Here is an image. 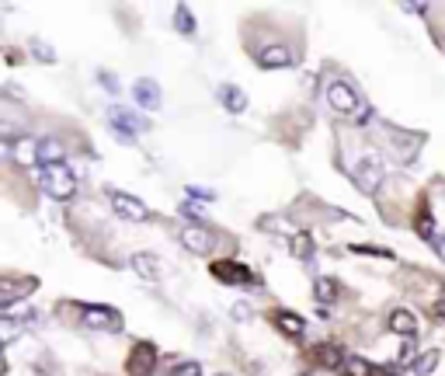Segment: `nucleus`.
<instances>
[{
  "label": "nucleus",
  "instance_id": "obj_1",
  "mask_svg": "<svg viewBox=\"0 0 445 376\" xmlns=\"http://www.w3.org/2000/svg\"><path fill=\"white\" fill-rule=\"evenodd\" d=\"M39 182H42V188H46V195L49 199H70L74 192H77V174L70 171V164H46L42 171H39Z\"/></svg>",
  "mask_w": 445,
  "mask_h": 376
},
{
  "label": "nucleus",
  "instance_id": "obj_2",
  "mask_svg": "<svg viewBox=\"0 0 445 376\" xmlns=\"http://www.w3.org/2000/svg\"><path fill=\"white\" fill-rule=\"evenodd\" d=\"M351 178H355V185L362 188L366 195H376V192H379V185H383V178H386L383 157H376V154H366L362 161L351 167Z\"/></svg>",
  "mask_w": 445,
  "mask_h": 376
},
{
  "label": "nucleus",
  "instance_id": "obj_3",
  "mask_svg": "<svg viewBox=\"0 0 445 376\" xmlns=\"http://www.w3.org/2000/svg\"><path fill=\"white\" fill-rule=\"evenodd\" d=\"M324 98H327V105L334 108L338 115H359V108H362L359 91H355V87H351L348 81H327Z\"/></svg>",
  "mask_w": 445,
  "mask_h": 376
},
{
  "label": "nucleus",
  "instance_id": "obj_4",
  "mask_svg": "<svg viewBox=\"0 0 445 376\" xmlns=\"http://www.w3.org/2000/svg\"><path fill=\"white\" fill-rule=\"evenodd\" d=\"M80 321L91 331H122V314L111 310V307H84Z\"/></svg>",
  "mask_w": 445,
  "mask_h": 376
},
{
  "label": "nucleus",
  "instance_id": "obj_5",
  "mask_svg": "<svg viewBox=\"0 0 445 376\" xmlns=\"http://www.w3.org/2000/svg\"><path fill=\"white\" fill-rule=\"evenodd\" d=\"M108 199H111L115 213L122 216V219H136V223L150 219V209H146V202L132 199V195H126V192H108Z\"/></svg>",
  "mask_w": 445,
  "mask_h": 376
},
{
  "label": "nucleus",
  "instance_id": "obj_6",
  "mask_svg": "<svg viewBox=\"0 0 445 376\" xmlns=\"http://www.w3.org/2000/svg\"><path fill=\"white\" fill-rule=\"evenodd\" d=\"M212 275L219 282H226V286H251L254 282V272L247 269V265H240V262H216Z\"/></svg>",
  "mask_w": 445,
  "mask_h": 376
},
{
  "label": "nucleus",
  "instance_id": "obj_7",
  "mask_svg": "<svg viewBox=\"0 0 445 376\" xmlns=\"http://www.w3.org/2000/svg\"><path fill=\"white\" fill-rule=\"evenodd\" d=\"M157 370V349L150 342H139L129 355V373L132 376H154Z\"/></svg>",
  "mask_w": 445,
  "mask_h": 376
},
{
  "label": "nucleus",
  "instance_id": "obj_8",
  "mask_svg": "<svg viewBox=\"0 0 445 376\" xmlns=\"http://www.w3.org/2000/svg\"><path fill=\"white\" fill-rule=\"evenodd\" d=\"M108 115H111V126L119 129V136H122V139H132L136 133L150 129V126H146V122H143L136 112H129V108H119V105H115L111 112H108Z\"/></svg>",
  "mask_w": 445,
  "mask_h": 376
},
{
  "label": "nucleus",
  "instance_id": "obj_9",
  "mask_svg": "<svg viewBox=\"0 0 445 376\" xmlns=\"http://www.w3.org/2000/svg\"><path fill=\"white\" fill-rule=\"evenodd\" d=\"M181 241L188 251H195V254H209L212 247H216V237H212V230H206L202 223H195V227H184Z\"/></svg>",
  "mask_w": 445,
  "mask_h": 376
},
{
  "label": "nucleus",
  "instance_id": "obj_10",
  "mask_svg": "<svg viewBox=\"0 0 445 376\" xmlns=\"http://www.w3.org/2000/svg\"><path fill=\"white\" fill-rule=\"evenodd\" d=\"M254 59H258V66H264V70L289 66V63H292V49H289V46H279V42H271V46H261V49L254 53Z\"/></svg>",
  "mask_w": 445,
  "mask_h": 376
},
{
  "label": "nucleus",
  "instance_id": "obj_11",
  "mask_svg": "<svg viewBox=\"0 0 445 376\" xmlns=\"http://www.w3.org/2000/svg\"><path fill=\"white\" fill-rule=\"evenodd\" d=\"M132 94H136L139 108H146V112H157L160 108V87L150 77H139V81L132 84Z\"/></svg>",
  "mask_w": 445,
  "mask_h": 376
},
{
  "label": "nucleus",
  "instance_id": "obj_12",
  "mask_svg": "<svg viewBox=\"0 0 445 376\" xmlns=\"http://www.w3.org/2000/svg\"><path fill=\"white\" fill-rule=\"evenodd\" d=\"M31 286H35L31 279H14V275H4V279H0V303H4V307H11V303H14V300H21V293H28Z\"/></svg>",
  "mask_w": 445,
  "mask_h": 376
},
{
  "label": "nucleus",
  "instance_id": "obj_13",
  "mask_svg": "<svg viewBox=\"0 0 445 376\" xmlns=\"http://www.w3.org/2000/svg\"><path fill=\"white\" fill-rule=\"evenodd\" d=\"M35 157H39L42 167H46V164H63V143H59L56 136H42V139L35 143Z\"/></svg>",
  "mask_w": 445,
  "mask_h": 376
},
{
  "label": "nucleus",
  "instance_id": "obj_14",
  "mask_svg": "<svg viewBox=\"0 0 445 376\" xmlns=\"http://www.w3.org/2000/svg\"><path fill=\"white\" fill-rule=\"evenodd\" d=\"M390 331L404 335V338H414L418 335V317L411 310H393L390 314Z\"/></svg>",
  "mask_w": 445,
  "mask_h": 376
},
{
  "label": "nucleus",
  "instance_id": "obj_15",
  "mask_svg": "<svg viewBox=\"0 0 445 376\" xmlns=\"http://www.w3.org/2000/svg\"><path fill=\"white\" fill-rule=\"evenodd\" d=\"M219 102H223V108H226V112H244V108H247V94H244V91H240V87H234V84H223V87H219Z\"/></svg>",
  "mask_w": 445,
  "mask_h": 376
},
{
  "label": "nucleus",
  "instance_id": "obj_16",
  "mask_svg": "<svg viewBox=\"0 0 445 376\" xmlns=\"http://www.w3.org/2000/svg\"><path fill=\"white\" fill-rule=\"evenodd\" d=\"M132 269L139 272L143 279L157 282V279H160V258H157V254H132Z\"/></svg>",
  "mask_w": 445,
  "mask_h": 376
},
{
  "label": "nucleus",
  "instance_id": "obj_17",
  "mask_svg": "<svg viewBox=\"0 0 445 376\" xmlns=\"http://www.w3.org/2000/svg\"><path fill=\"white\" fill-rule=\"evenodd\" d=\"M275 324H279L286 335H292V338H299V335L306 331V321H303L299 314H292V310H279V314H275Z\"/></svg>",
  "mask_w": 445,
  "mask_h": 376
},
{
  "label": "nucleus",
  "instance_id": "obj_18",
  "mask_svg": "<svg viewBox=\"0 0 445 376\" xmlns=\"http://www.w3.org/2000/svg\"><path fill=\"white\" fill-rule=\"evenodd\" d=\"M316 355H320V362H324V366H341V370H344V362H348V355H344L341 345H320Z\"/></svg>",
  "mask_w": 445,
  "mask_h": 376
},
{
  "label": "nucleus",
  "instance_id": "obj_19",
  "mask_svg": "<svg viewBox=\"0 0 445 376\" xmlns=\"http://www.w3.org/2000/svg\"><path fill=\"white\" fill-rule=\"evenodd\" d=\"M314 296L320 300V303H334V296H338L334 279H316V282H314Z\"/></svg>",
  "mask_w": 445,
  "mask_h": 376
},
{
  "label": "nucleus",
  "instance_id": "obj_20",
  "mask_svg": "<svg viewBox=\"0 0 445 376\" xmlns=\"http://www.w3.org/2000/svg\"><path fill=\"white\" fill-rule=\"evenodd\" d=\"M435 366H439V352H435V349L424 352L421 359H414V362H411V370H414L418 376H428L431 370H435Z\"/></svg>",
  "mask_w": 445,
  "mask_h": 376
},
{
  "label": "nucleus",
  "instance_id": "obj_21",
  "mask_svg": "<svg viewBox=\"0 0 445 376\" xmlns=\"http://www.w3.org/2000/svg\"><path fill=\"white\" fill-rule=\"evenodd\" d=\"M292 254H296V258H310V254H314L310 234H296V237H292Z\"/></svg>",
  "mask_w": 445,
  "mask_h": 376
},
{
  "label": "nucleus",
  "instance_id": "obj_22",
  "mask_svg": "<svg viewBox=\"0 0 445 376\" xmlns=\"http://www.w3.org/2000/svg\"><path fill=\"white\" fill-rule=\"evenodd\" d=\"M344 376H372V366H369L366 359L348 355V362H344Z\"/></svg>",
  "mask_w": 445,
  "mask_h": 376
},
{
  "label": "nucleus",
  "instance_id": "obj_23",
  "mask_svg": "<svg viewBox=\"0 0 445 376\" xmlns=\"http://www.w3.org/2000/svg\"><path fill=\"white\" fill-rule=\"evenodd\" d=\"M174 28L184 31V35H191V31H195V18L188 14V7H178V11H174Z\"/></svg>",
  "mask_w": 445,
  "mask_h": 376
},
{
  "label": "nucleus",
  "instance_id": "obj_24",
  "mask_svg": "<svg viewBox=\"0 0 445 376\" xmlns=\"http://www.w3.org/2000/svg\"><path fill=\"white\" fill-rule=\"evenodd\" d=\"M171 376H202V366H199V362H178V366L171 370Z\"/></svg>",
  "mask_w": 445,
  "mask_h": 376
},
{
  "label": "nucleus",
  "instance_id": "obj_25",
  "mask_svg": "<svg viewBox=\"0 0 445 376\" xmlns=\"http://www.w3.org/2000/svg\"><path fill=\"white\" fill-rule=\"evenodd\" d=\"M418 230H421V237H428V241L435 244V219H431L428 213H424V216L418 219Z\"/></svg>",
  "mask_w": 445,
  "mask_h": 376
},
{
  "label": "nucleus",
  "instance_id": "obj_26",
  "mask_svg": "<svg viewBox=\"0 0 445 376\" xmlns=\"http://www.w3.org/2000/svg\"><path fill=\"white\" fill-rule=\"evenodd\" d=\"M31 53L39 56V59H42V63H53L56 56L49 53V49H46V42H31Z\"/></svg>",
  "mask_w": 445,
  "mask_h": 376
},
{
  "label": "nucleus",
  "instance_id": "obj_27",
  "mask_svg": "<svg viewBox=\"0 0 445 376\" xmlns=\"http://www.w3.org/2000/svg\"><path fill=\"white\" fill-rule=\"evenodd\" d=\"M181 213L188 216V219H195V223H199V219H202V206H191V202H184Z\"/></svg>",
  "mask_w": 445,
  "mask_h": 376
},
{
  "label": "nucleus",
  "instance_id": "obj_28",
  "mask_svg": "<svg viewBox=\"0 0 445 376\" xmlns=\"http://www.w3.org/2000/svg\"><path fill=\"white\" fill-rule=\"evenodd\" d=\"M14 335H18V321H4V342H14Z\"/></svg>",
  "mask_w": 445,
  "mask_h": 376
},
{
  "label": "nucleus",
  "instance_id": "obj_29",
  "mask_svg": "<svg viewBox=\"0 0 445 376\" xmlns=\"http://www.w3.org/2000/svg\"><path fill=\"white\" fill-rule=\"evenodd\" d=\"M101 84H105V87H111V94L119 91V81H115V77H108V74H101Z\"/></svg>",
  "mask_w": 445,
  "mask_h": 376
},
{
  "label": "nucleus",
  "instance_id": "obj_30",
  "mask_svg": "<svg viewBox=\"0 0 445 376\" xmlns=\"http://www.w3.org/2000/svg\"><path fill=\"white\" fill-rule=\"evenodd\" d=\"M435 251H439V254L445 258V237H435Z\"/></svg>",
  "mask_w": 445,
  "mask_h": 376
},
{
  "label": "nucleus",
  "instance_id": "obj_31",
  "mask_svg": "<svg viewBox=\"0 0 445 376\" xmlns=\"http://www.w3.org/2000/svg\"><path fill=\"white\" fill-rule=\"evenodd\" d=\"M386 376H396V373H386Z\"/></svg>",
  "mask_w": 445,
  "mask_h": 376
},
{
  "label": "nucleus",
  "instance_id": "obj_32",
  "mask_svg": "<svg viewBox=\"0 0 445 376\" xmlns=\"http://www.w3.org/2000/svg\"><path fill=\"white\" fill-rule=\"evenodd\" d=\"M219 376H226V373H219Z\"/></svg>",
  "mask_w": 445,
  "mask_h": 376
}]
</instances>
